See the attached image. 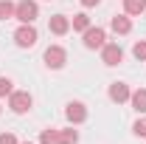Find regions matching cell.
<instances>
[{
    "label": "cell",
    "mask_w": 146,
    "mask_h": 144,
    "mask_svg": "<svg viewBox=\"0 0 146 144\" xmlns=\"http://www.w3.org/2000/svg\"><path fill=\"white\" fill-rule=\"evenodd\" d=\"M31 105H34V99H31L28 90H11V96H9V108H11V113L23 116V113L31 110Z\"/></svg>",
    "instance_id": "obj_1"
},
{
    "label": "cell",
    "mask_w": 146,
    "mask_h": 144,
    "mask_svg": "<svg viewBox=\"0 0 146 144\" xmlns=\"http://www.w3.org/2000/svg\"><path fill=\"white\" fill-rule=\"evenodd\" d=\"M42 59H45V65H48L51 71H59V68H65V62H68V51H65L62 45H48L45 54H42Z\"/></svg>",
    "instance_id": "obj_2"
},
{
    "label": "cell",
    "mask_w": 146,
    "mask_h": 144,
    "mask_svg": "<svg viewBox=\"0 0 146 144\" xmlns=\"http://www.w3.org/2000/svg\"><path fill=\"white\" fill-rule=\"evenodd\" d=\"M82 42H84V48H90V51L104 48V45H107V31L98 28V26H90V28L82 34Z\"/></svg>",
    "instance_id": "obj_3"
},
{
    "label": "cell",
    "mask_w": 146,
    "mask_h": 144,
    "mask_svg": "<svg viewBox=\"0 0 146 144\" xmlns=\"http://www.w3.org/2000/svg\"><path fill=\"white\" fill-rule=\"evenodd\" d=\"M36 40H39V34H36L34 23H23L17 31H14V42H17L20 48H31V45H36Z\"/></svg>",
    "instance_id": "obj_4"
},
{
    "label": "cell",
    "mask_w": 146,
    "mask_h": 144,
    "mask_svg": "<svg viewBox=\"0 0 146 144\" xmlns=\"http://www.w3.org/2000/svg\"><path fill=\"white\" fill-rule=\"evenodd\" d=\"M14 17L20 23H34L39 17V6H36V0H20L17 9H14Z\"/></svg>",
    "instance_id": "obj_5"
},
{
    "label": "cell",
    "mask_w": 146,
    "mask_h": 144,
    "mask_svg": "<svg viewBox=\"0 0 146 144\" xmlns=\"http://www.w3.org/2000/svg\"><path fill=\"white\" fill-rule=\"evenodd\" d=\"M101 62L110 65V68L121 65V62H124V48H121L118 42H107V45L101 48Z\"/></svg>",
    "instance_id": "obj_6"
},
{
    "label": "cell",
    "mask_w": 146,
    "mask_h": 144,
    "mask_svg": "<svg viewBox=\"0 0 146 144\" xmlns=\"http://www.w3.org/2000/svg\"><path fill=\"white\" fill-rule=\"evenodd\" d=\"M107 96L115 102V105H124V102H129V96H132V90H129L127 82H112L107 90Z\"/></svg>",
    "instance_id": "obj_7"
},
{
    "label": "cell",
    "mask_w": 146,
    "mask_h": 144,
    "mask_svg": "<svg viewBox=\"0 0 146 144\" xmlns=\"http://www.w3.org/2000/svg\"><path fill=\"white\" fill-rule=\"evenodd\" d=\"M65 116H68L70 124H82V122L87 119V108H84L82 102H68V105H65Z\"/></svg>",
    "instance_id": "obj_8"
},
{
    "label": "cell",
    "mask_w": 146,
    "mask_h": 144,
    "mask_svg": "<svg viewBox=\"0 0 146 144\" xmlns=\"http://www.w3.org/2000/svg\"><path fill=\"white\" fill-rule=\"evenodd\" d=\"M48 28H51V34L65 37L68 31H70V17H65V14H54V17L48 20Z\"/></svg>",
    "instance_id": "obj_9"
},
{
    "label": "cell",
    "mask_w": 146,
    "mask_h": 144,
    "mask_svg": "<svg viewBox=\"0 0 146 144\" xmlns=\"http://www.w3.org/2000/svg\"><path fill=\"white\" fill-rule=\"evenodd\" d=\"M110 28L115 31V34H129L132 31V20L127 14H115V17L110 20Z\"/></svg>",
    "instance_id": "obj_10"
},
{
    "label": "cell",
    "mask_w": 146,
    "mask_h": 144,
    "mask_svg": "<svg viewBox=\"0 0 146 144\" xmlns=\"http://www.w3.org/2000/svg\"><path fill=\"white\" fill-rule=\"evenodd\" d=\"M129 102H132V108L138 110V113H146V88H138V90H132Z\"/></svg>",
    "instance_id": "obj_11"
},
{
    "label": "cell",
    "mask_w": 146,
    "mask_h": 144,
    "mask_svg": "<svg viewBox=\"0 0 146 144\" xmlns=\"http://www.w3.org/2000/svg\"><path fill=\"white\" fill-rule=\"evenodd\" d=\"M70 28H73V31H82V34H84V31L90 28V17H87L84 11H82V14H73V20H70Z\"/></svg>",
    "instance_id": "obj_12"
},
{
    "label": "cell",
    "mask_w": 146,
    "mask_h": 144,
    "mask_svg": "<svg viewBox=\"0 0 146 144\" xmlns=\"http://www.w3.org/2000/svg\"><path fill=\"white\" fill-rule=\"evenodd\" d=\"M124 11H127V14H143L146 11V0H124Z\"/></svg>",
    "instance_id": "obj_13"
},
{
    "label": "cell",
    "mask_w": 146,
    "mask_h": 144,
    "mask_svg": "<svg viewBox=\"0 0 146 144\" xmlns=\"http://www.w3.org/2000/svg\"><path fill=\"white\" fill-rule=\"evenodd\" d=\"M59 144H79V130H73V127L59 130Z\"/></svg>",
    "instance_id": "obj_14"
},
{
    "label": "cell",
    "mask_w": 146,
    "mask_h": 144,
    "mask_svg": "<svg viewBox=\"0 0 146 144\" xmlns=\"http://www.w3.org/2000/svg\"><path fill=\"white\" fill-rule=\"evenodd\" d=\"M14 9H17V3L0 0V20H11V17H14Z\"/></svg>",
    "instance_id": "obj_15"
},
{
    "label": "cell",
    "mask_w": 146,
    "mask_h": 144,
    "mask_svg": "<svg viewBox=\"0 0 146 144\" xmlns=\"http://www.w3.org/2000/svg\"><path fill=\"white\" fill-rule=\"evenodd\" d=\"M39 144H59V130H42L39 133Z\"/></svg>",
    "instance_id": "obj_16"
},
{
    "label": "cell",
    "mask_w": 146,
    "mask_h": 144,
    "mask_svg": "<svg viewBox=\"0 0 146 144\" xmlns=\"http://www.w3.org/2000/svg\"><path fill=\"white\" fill-rule=\"evenodd\" d=\"M132 54H135L138 62H143V59H146V40H138V42L132 45Z\"/></svg>",
    "instance_id": "obj_17"
},
{
    "label": "cell",
    "mask_w": 146,
    "mask_h": 144,
    "mask_svg": "<svg viewBox=\"0 0 146 144\" xmlns=\"http://www.w3.org/2000/svg\"><path fill=\"white\" fill-rule=\"evenodd\" d=\"M11 90H14V82L9 76H0V99L3 96H11Z\"/></svg>",
    "instance_id": "obj_18"
},
{
    "label": "cell",
    "mask_w": 146,
    "mask_h": 144,
    "mask_svg": "<svg viewBox=\"0 0 146 144\" xmlns=\"http://www.w3.org/2000/svg\"><path fill=\"white\" fill-rule=\"evenodd\" d=\"M132 133H135L138 139H146V116H143V119H138V122L132 124Z\"/></svg>",
    "instance_id": "obj_19"
},
{
    "label": "cell",
    "mask_w": 146,
    "mask_h": 144,
    "mask_svg": "<svg viewBox=\"0 0 146 144\" xmlns=\"http://www.w3.org/2000/svg\"><path fill=\"white\" fill-rule=\"evenodd\" d=\"M0 144H17L14 133H0Z\"/></svg>",
    "instance_id": "obj_20"
},
{
    "label": "cell",
    "mask_w": 146,
    "mask_h": 144,
    "mask_svg": "<svg viewBox=\"0 0 146 144\" xmlns=\"http://www.w3.org/2000/svg\"><path fill=\"white\" fill-rule=\"evenodd\" d=\"M79 3H82V6H84V9H93V6H98V3H101V0H79Z\"/></svg>",
    "instance_id": "obj_21"
},
{
    "label": "cell",
    "mask_w": 146,
    "mask_h": 144,
    "mask_svg": "<svg viewBox=\"0 0 146 144\" xmlns=\"http://www.w3.org/2000/svg\"><path fill=\"white\" fill-rule=\"evenodd\" d=\"M23 144H31V141H23Z\"/></svg>",
    "instance_id": "obj_22"
}]
</instances>
